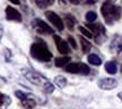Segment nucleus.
<instances>
[{
  "mask_svg": "<svg viewBox=\"0 0 122 109\" xmlns=\"http://www.w3.org/2000/svg\"><path fill=\"white\" fill-rule=\"evenodd\" d=\"M101 13L103 15L106 24H109V25H112L114 22L119 20L120 17H121V9H120V7L114 6L110 1H106V2L102 5Z\"/></svg>",
  "mask_w": 122,
  "mask_h": 109,
  "instance_id": "1",
  "label": "nucleus"
},
{
  "mask_svg": "<svg viewBox=\"0 0 122 109\" xmlns=\"http://www.w3.org/2000/svg\"><path fill=\"white\" fill-rule=\"evenodd\" d=\"M30 55L35 60L41 62H49L52 59V53L45 46V43H34L30 46Z\"/></svg>",
  "mask_w": 122,
  "mask_h": 109,
  "instance_id": "2",
  "label": "nucleus"
},
{
  "mask_svg": "<svg viewBox=\"0 0 122 109\" xmlns=\"http://www.w3.org/2000/svg\"><path fill=\"white\" fill-rule=\"evenodd\" d=\"M87 28H89L93 33V37L95 39V42L97 44H102L105 42V39H106V31H105V28L103 25H101V24H87Z\"/></svg>",
  "mask_w": 122,
  "mask_h": 109,
  "instance_id": "3",
  "label": "nucleus"
},
{
  "mask_svg": "<svg viewBox=\"0 0 122 109\" xmlns=\"http://www.w3.org/2000/svg\"><path fill=\"white\" fill-rule=\"evenodd\" d=\"M45 17L48 18L50 23H52L53 26H56L58 31H63V22H62V19H61L60 16H58L56 13H53V11H46L45 13Z\"/></svg>",
  "mask_w": 122,
  "mask_h": 109,
  "instance_id": "4",
  "label": "nucleus"
},
{
  "mask_svg": "<svg viewBox=\"0 0 122 109\" xmlns=\"http://www.w3.org/2000/svg\"><path fill=\"white\" fill-rule=\"evenodd\" d=\"M97 86L102 89V90H113L118 86V81L113 78H104L98 80Z\"/></svg>",
  "mask_w": 122,
  "mask_h": 109,
  "instance_id": "5",
  "label": "nucleus"
},
{
  "mask_svg": "<svg viewBox=\"0 0 122 109\" xmlns=\"http://www.w3.org/2000/svg\"><path fill=\"white\" fill-rule=\"evenodd\" d=\"M23 74L25 75V78L30 81V83H33L35 86H41L42 83H44V81L42 80V77L37 74L34 71H30V70H23Z\"/></svg>",
  "mask_w": 122,
  "mask_h": 109,
  "instance_id": "6",
  "label": "nucleus"
},
{
  "mask_svg": "<svg viewBox=\"0 0 122 109\" xmlns=\"http://www.w3.org/2000/svg\"><path fill=\"white\" fill-rule=\"evenodd\" d=\"M33 25L36 28V31L42 34H53V29L49 26L48 24L41 19H35L33 22Z\"/></svg>",
  "mask_w": 122,
  "mask_h": 109,
  "instance_id": "7",
  "label": "nucleus"
},
{
  "mask_svg": "<svg viewBox=\"0 0 122 109\" xmlns=\"http://www.w3.org/2000/svg\"><path fill=\"white\" fill-rule=\"evenodd\" d=\"M6 18L8 20H14V22H22V15L20 13L13 8L11 6H7L6 8Z\"/></svg>",
  "mask_w": 122,
  "mask_h": 109,
  "instance_id": "8",
  "label": "nucleus"
},
{
  "mask_svg": "<svg viewBox=\"0 0 122 109\" xmlns=\"http://www.w3.org/2000/svg\"><path fill=\"white\" fill-rule=\"evenodd\" d=\"M54 42H56L58 51H59L61 54H68V53H69V51H70L69 45H68V43H67L66 41H63V39L61 38L60 36L54 35Z\"/></svg>",
  "mask_w": 122,
  "mask_h": 109,
  "instance_id": "9",
  "label": "nucleus"
},
{
  "mask_svg": "<svg viewBox=\"0 0 122 109\" xmlns=\"http://www.w3.org/2000/svg\"><path fill=\"white\" fill-rule=\"evenodd\" d=\"M111 50L113 52H121L122 51V38L120 36H115L113 39V42L111 44Z\"/></svg>",
  "mask_w": 122,
  "mask_h": 109,
  "instance_id": "10",
  "label": "nucleus"
},
{
  "mask_svg": "<svg viewBox=\"0 0 122 109\" xmlns=\"http://www.w3.org/2000/svg\"><path fill=\"white\" fill-rule=\"evenodd\" d=\"M79 69H80V63H69L65 68V70L68 73H79Z\"/></svg>",
  "mask_w": 122,
  "mask_h": 109,
  "instance_id": "11",
  "label": "nucleus"
},
{
  "mask_svg": "<svg viewBox=\"0 0 122 109\" xmlns=\"http://www.w3.org/2000/svg\"><path fill=\"white\" fill-rule=\"evenodd\" d=\"M105 71L109 74H115L117 71H118V66H117V63L113 61H110L105 64Z\"/></svg>",
  "mask_w": 122,
  "mask_h": 109,
  "instance_id": "12",
  "label": "nucleus"
},
{
  "mask_svg": "<svg viewBox=\"0 0 122 109\" xmlns=\"http://www.w3.org/2000/svg\"><path fill=\"white\" fill-rule=\"evenodd\" d=\"M87 61L91 63L92 65H96L98 66L102 64V60H101V57H98L96 54H89L87 57Z\"/></svg>",
  "mask_w": 122,
  "mask_h": 109,
  "instance_id": "13",
  "label": "nucleus"
},
{
  "mask_svg": "<svg viewBox=\"0 0 122 109\" xmlns=\"http://www.w3.org/2000/svg\"><path fill=\"white\" fill-rule=\"evenodd\" d=\"M65 22H66V26L68 27V29H69V31H72L75 27V24H76V19H75L71 15H66Z\"/></svg>",
  "mask_w": 122,
  "mask_h": 109,
  "instance_id": "14",
  "label": "nucleus"
},
{
  "mask_svg": "<svg viewBox=\"0 0 122 109\" xmlns=\"http://www.w3.org/2000/svg\"><path fill=\"white\" fill-rule=\"evenodd\" d=\"M68 62H70V56L57 57V59H56V62H54V64H56V66H58V68H62V66H65Z\"/></svg>",
  "mask_w": 122,
  "mask_h": 109,
  "instance_id": "15",
  "label": "nucleus"
},
{
  "mask_svg": "<svg viewBox=\"0 0 122 109\" xmlns=\"http://www.w3.org/2000/svg\"><path fill=\"white\" fill-rule=\"evenodd\" d=\"M79 41H80V44H81V51H83L84 53L89 52V51H91V48H92V44L88 42L87 39L84 38V37H80Z\"/></svg>",
  "mask_w": 122,
  "mask_h": 109,
  "instance_id": "16",
  "label": "nucleus"
},
{
  "mask_svg": "<svg viewBox=\"0 0 122 109\" xmlns=\"http://www.w3.org/2000/svg\"><path fill=\"white\" fill-rule=\"evenodd\" d=\"M54 83L57 84L59 88H65L67 86V79L63 75H57L54 78Z\"/></svg>",
  "mask_w": 122,
  "mask_h": 109,
  "instance_id": "17",
  "label": "nucleus"
},
{
  "mask_svg": "<svg viewBox=\"0 0 122 109\" xmlns=\"http://www.w3.org/2000/svg\"><path fill=\"white\" fill-rule=\"evenodd\" d=\"M20 102H22V106H24V107H26V108H28V109L34 108L35 105H36L34 98H27V99L20 100Z\"/></svg>",
  "mask_w": 122,
  "mask_h": 109,
  "instance_id": "18",
  "label": "nucleus"
},
{
  "mask_svg": "<svg viewBox=\"0 0 122 109\" xmlns=\"http://www.w3.org/2000/svg\"><path fill=\"white\" fill-rule=\"evenodd\" d=\"M43 91L45 92V93H53V92H54V86H53L50 81L45 80L43 83Z\"/></svg>",
  "mask_w": 122,
  "mask_h": 109,
  "instance_id": "19",
  "label": "nucleus"
},
{
  "mask_svg": "<svg viewBox=\"0 0 122 109\" xmlns=\"http://www.w3.org/2000/svg\"><path fill=\"white\" fill-rule=\"evenodd\" d=\"M35 2L40 8H46L54 2V0H35Z\"/></svg>",
  "mask_w": 122,
  "mask_h": 109,
  "instance_id": "20",
  "label": "nucleus"
},
{
  "mask_svg": "<svg viewBox=\"0 0 122 109\" xmlns=\"http://www.w3.org/2000/svg\"><path fill=\"white\" fill-rule=\"evenodd\" d=\"M15 96L17 97L19 100H24V99H27V98H34L33 95H30V93H25V92L19 91V90L15 91Z\"/></svg>",
  "mask_w": 122,
  "mask_h": 109,
  "instance_id": "21",
  "label": "nucleus"
},
{
  "mask_svg": "<svg viewBox=\"0 0 122 109\" xmlns=\"http://www.w3.org/2000/svg\"><path fill=\"white\" fill-rule=\"evenodd\" d=\"M10 102H11L10 98L0 92V106H8L10 105Z\"/></svg>",
  "mask_w": 122,
  "mask_h": 109,
  "instance_id": "22",
  "label": "nucleus"
},
{
  "mask_svg": "<svg viewBox=\"0 0 122 109\" xmlns=\"http://www.w3.org/2000/svg\"><path fill=\"white\" fill-rule=\"evenodd\" d=\"M85 18H86V20H87L88 23H93L96 20L97 15H96V13H94V11H88V13H86V15H85Z\"/></svg>",
  "mask_w": 122,
  "mask_h": 109,
  "instance_id": "23",
  "label": "nucleus"
},
{
  "mask_svg": "<svg viewBox=\"0 0 122 109\" xmlns=\"http://www.w3.org/2000/svg\"><path fill=\"white\" fill-rule=\"evenodd\" d=\"M91 72V69L88 68V65L80 63V69H79V74H83V75H87Z\"/></svg>",
  "mask_w": 122,
  "mask_h": 109,
  "instance_id": "24",
  "label": "nucleus"
},
{
  "mask_svg": "<svg viewBox=\"0 0 122 109\" xmlns=\"http://www.w3.org/2000/svg\"><path fill=\"white\" fill-rule=\"evenodd\" d=\"M78 29H79V32L83 34L84 36H86V37H88V38H92L93 37V33H92L91 31H88V29H86L85 27H83V26H79L78 27Z\"/></svg>",
  "mask_w": 122,
  "mask_h": 109,
  "instance_id": "25",
  "label": "nucleus"
},
{
  "mask_svg": "<svg viewBox=\"0 0 122 109\" xmlns=\"http://www.w3.org/2000/svg\"><path fill=\"white\" fill-rule=\"evenodd\" d=\"M68 43L71 45V47L74 48V50H77V44H76V41H75V38L72 36H69V37H68Z\"/></svg>",
  "mask_w": 122,
  "mask_h": 109,
  "instance_id": "26",
  "label": "nucleus"
},
{
  "mask_svg": "<svg viewBox=\"0 0 122 109\" xmlns=\"http://www.w3.org/2000/svg\"><path fill=\"white\" fill-rule=\"evenodd\" d=\"M2 35H4V27H2V25L0 24V41L2 38Z\"/></svg>",
  "mask_w": 122,
  "mask_h": 109,
  "instance_id": "27",
  "label": "nucleus"
},
{
  "mask_svg": "<svg viewBox=\"0 0 122 109\" xmlns=\"http://www.w3.org/2000/svg\"><path fill=\"white\" fill-rule=\"evenodd\" d=\"M67 1L70 2V4H72V5H78L80 0H67Z\"/></svg>",
  "mask_w": 122,
  "mask_h": 109,
  "instance_id": "28",
  "label": "nucleus"
},
{
  "mask_svg": "<svg viewBox=\"0 0 122 109\" xmlns=\"http://www.w3.org/2000/svg\"><path fill=\"white\" fill-rule=\"evenodd\" d=\"M9 1H10L11 4H14V5H19L20 4V1H19V0H9Z\"/></svg>",
  "mask_w": 122,
  "mask_h": 109,
  "instance_id": "29",
  "label": "nucleus"
},
{
  "mask_svg": "<svg viewBox=\"0 0 122 109\" xmlns=\"http://www.w3.org/2000/svg\"><path fill=\"white\" fill-rule=\"evenodd\" d=\"M86 4H95V0H86Z\"/></svg>",
  "mask_w": 122,
  "mask_h": 109,
  "instance_id": "30",
  "label": "nucleus"
},
{
  "mask_svg": "<svg viewBox=\"0 0 122 109\" xmlns=\"http://www.w3.org/2000/svg\"><path fill=\"white\" fill-rule=\"evenodd\" d=\"M118 97L120 98V100L122 101V92H119V93H118Z\"/></svg>",
  "mask_w": 122,
  "mask_h": 109,
  "instance_id": "31",
  "label": "nucleus"
},
{
  "mask_svg": "<svg viewBox=\"0 0 122 109\" xmlns=\"http://www.w3.org/2000/svg\"><path fill=\"white\" fill-rule=\"evenodd\" d=\"M106 1H110V2H112V1H114V0H106Z\"/></svg>",
  "mask_w": 122,
  "mask_h": 109,
  "instance_id": "32",
  "label": "nucleus"
},
{
  "mask_svg": "<svg viewBox=\"0 0 122 109\" xmlns=\"http://www.w3.org/2000/svg\"><path fill=\"white\" fill-rule=\"evenodd\" d=\"M121 73H122V65H121Z\"/></svg>",
  "mask_w": 122,
  "mask_h": 109,
  "instance_id": "33",
  "label": "nucleus"
}]
</instances>
